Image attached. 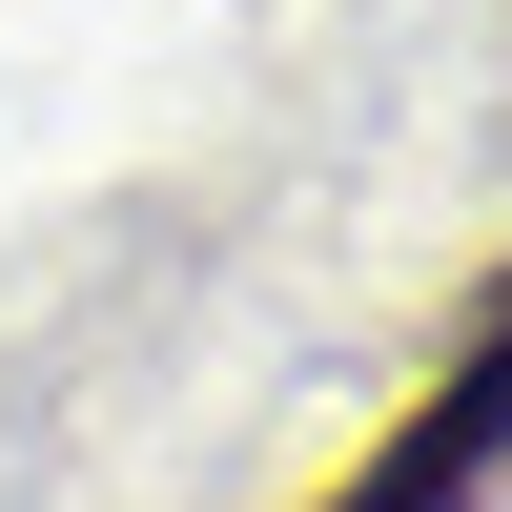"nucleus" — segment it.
Wrapping results in <instances>:
<instances>
[{
  "label": "nucleus",
  "mask_w": 512,
  "mask_h": 512,
  "mask_svg": "<svg viewBox=\"0 0 512 512\" xmlns=\"http://www.w3.org/2000/svg\"><path fill=\"white\" fill-rule=\"evenodd\" d=\"M492 472H512V308L390 410V431H369V472L328 492V512H492Z\"/></svg>",
  "instance_id": "nucleus-1"
}]
</instances>
